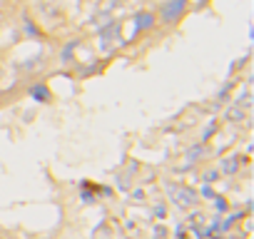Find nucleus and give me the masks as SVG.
I'll return each instance as SVG.
<instances>
[{"label": "nucleus", "instance_id": "f257e3e1", "mask_svg": "<svg viewBox=\"0 0 254 239\" xmlns=\"http://www.w3.org/2000/svg\"><path fill=\"white\" fill-rule=\"evenodd\" d=\"M187 8H190V0H165L160 5V20L165 25H175L185 18Z\"/></svg>", "mask_w": 254, "mask_h": 239}, {"label": "nucleus", "instance_id": "f03ea898", "mask_svg": "<svg viewBox=\"0 0 254 239\" xmlns=\"http://www.w3.org/2000/svg\"><path fill=\"white\" fill-rule=\"evenodd\" d=\"M97 38H100V48H102V50H112L115 43L120 40V23L110 20V23L100 25V28H97Z\"/></svg>", "mask_w": 254, "mask_h": 239}, {"label": "nucleus", "instance_id": "7ed1b4c3", "mask_svg": "<svg viewBox=\"0 0 254 239\" xmlns=\"http://www.w3.org/2000/svg\"><path fill=\"white\" fill-rule=\"evenodd\" d=\"M167 189H170L172 199L177 202V207H185L187 209V207H192L197 202V192L190 189V187H185V184H170Z\"/></svg>", "mask_w": 254, "mask_h": 239}, {"label": "nucleus", "instance_id": "20e7f679", "mask_svg": "<svg viewBox=\"0 0 254 239\" xmlns=\"http://www.w3.org/2000/svg\"><path fill=\"white\" fill-rule=\"evenodd\" d=\"M132 20H135V33L152 30V28H155V23H157V18H155V13H152V10H137Z\"/></svg>", "mask_w": 254, "mask_h": 239}, {"label": "nucleus", "instance_id": "39448f33", "mask_svg": "<svg viewBox=\"0 0 254 239\" xmlns=\"http://www.w3.org/2000/svg\"><path fill=\"white\" fill-rule=\"evenodd\" d=\"M28 95H30L35 102H40V105H48V102L53 100V90H50L45 82H33V85L28 87Z\"/></svg>", "mask_w": 254, "mask_h": 239}, {"label": "nucleus", "instance_id": "423d86ee", "mask_svg": "<svg viewBox=\"0 0 254 239\" xmlns=\"http://www.w3.org/2000/svg\"><path fill=\"white\" fill-rule=\"evenodd\" d=\"M77 45H80L77 40H70V43L63 48V53H60V60H63L65 65H67V62H72V53L77 50Z\"/></svg>", "mask_w": 254, "mask_h": 239}, {"label": "nucleus", "instance_id": "0eeeda50", "mask_svg": "<svg viewBox=\"0 0 254 239\" xmlns=\"http://www.w3.org/2000/svg\"><path fill=\"white\" fill-rule=\"evenodd\" d=\"M237 167H239L237 157H227V160H222V172H224V175H234Z\"/></svg>", "mask_w": 254, "mask_h": 239}, {"label": "nucleus", "instance_id": "6e6552de", "mask_svg": "<svg viewBox=\"0 0 254 239\" xmlns=\"http://www.w3.org/2000/svg\"><path fill=\"white\" fill-rule=\"evenodd\" d=\"M23 25H25V33H28V35H33V38H43L40 28H38V25H33V20H30L28 15L23 18Z\"/></svg>", "mask_w": 254, "mask_h": 239}, {"label": "nucleus", "instance_id": "1a4fd4ad", "mask_svg": "<svg viewBox=\"0 0 254 239\" xmlns=\"http://www.w3.org/2000/svg\"><path fill=\"white\" fill-rule=\"evenodd\" d=\"M204 152H207V145H204V142H199L197 147H192V150L187 152V160H190V162H197V157H202Z\"/></svg>", "mask_w": 254, "mask_h": 239}, {"label": "nucleus", "instance_id": "9d476101", "mask_svg": "<svg viewBox=\"0 0 254 239\" xmlns=\"http://www.w3.org/2000/svg\"><path fill=\"white\" fill-rule=\"evenodd\" d=\"M232 87H234L232 82H224V85L219 87V92H217V100H219V102H227L229 95H232Z\"/></svg>", "mask_w": 254, "mask_h": 239}, {"label": "nucleus", "instance_id": "9b49d317", "mask_svg": "<svg viewBox=\"0 0 254 239\" xmlns=\"http://www.w3.org/2000/svg\"><path fill=\"white\" fill-rule=\"evenodd\" d=\"M242 117H244V110H242L239 105H237L234 110H229V112H227V120H229V122H239Z\"/></svg>", "mask_w": 254, "mask_h": 239}, {"label": "nucleus", "instance_id": "f8f14e48", "mask_svg": "<svg viewBox=\"0 0 254 239\" xmlns=\"http://www.w3.org/2000/svg\"><path fill=\"white\" fill-rule=\"evenodd\" d=\"M212 132H217V122H214V120L207 125V130H204V135H202V142H204V145H207V140L212 137Z\"/></svg>", "mask_w": 254, "mask_h": 239}, {"label": "nucleus", "instance_id": "ddd939ff", "mask_svg": "<svg viewBox=\"0 0 254 239\" xmlns=\"http://www.w3.org/2000/svg\"><path fill=\"white\" fill-rule=\"evenodd\" d=\"M217 177H219L217 170H214V172H207V175H204V182H217Z\"/></svg>", "mask_w": 254, "mask_h": 239}, {"label": "nucleus", "instance_id": "4468645a", "mask_svg": "<svg viewBox=\"0 0 254 239\" xmlns=\"http://www.w3.org/2000/svg\"><path fill=\"white\" fill-rule=\"evenodd\" d=\"M214 199H217V209H219V212H224V209H227V202H224L222 197H214Z\"/></svg>", "mask_w": 254, "mask_h": 239}]
</instances>
